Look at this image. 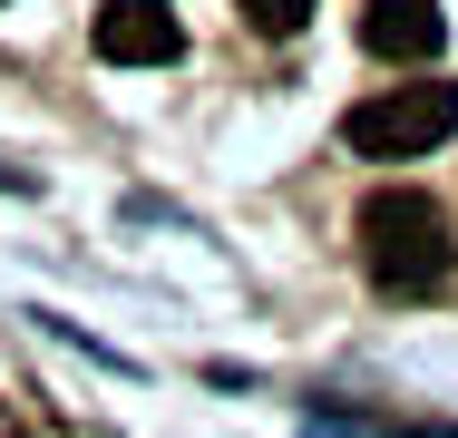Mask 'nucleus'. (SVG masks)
Returning a JSON list of instances; mask_svg holds the SVG:
<instances>
[{
    "label": "nucleus",
    "mask_w": 458,
    "mask_h": 438,
    "mask_svg": "<svg viewBox=\"0 0 458 438\" xmlns=\"http://www.w3.org/2000/svg\"><path fill=\"white\" fill-rule=\"evenodd\" d=\"M342 137H352L361 156H429V147H449V137H458V88L449 79L380 88V97H361V107L342 117Z\"/></svg>",
    "instance_id": "obj_2"
},
{
    "label": "nucleus",
    "mask_w": 458,
    "mask_h": 438,
    "mask_svg": "<svg viewBox=\"0 0 458 438\" xmlns=\"http://www.w3.org/2000/svg\"><path fill=\"white\" fill-rule=\"evenodd\" d=\"M439 39H449V20H439V0H361V49L370 59H439Z\"/></svg>",
    "instance_id": "obj_4"
},
{
    "label": "nucleus",
    "mask_w": 458,
    "mask_h": 438,
    "mask_svg": "<svg viewBox=\"0 0 458 438\" xmlns=\"http://www.w3.org/2000/svg\"><path fill=\"white\" fill-rule=\"evenodd\" d=\"M185 49V20L166 0H107L98 10V59H117V69H166Z\"/></svg>",
    "instance_id": "obj_3"
},
{
    "label": "nucleus",
    "mask_w": 458,
    "mask_h": 438,
    "mask_svg": "<svg viewBox=\"0 0 458 438\" xmlns=\"http://www.w3.org/2000/svg\"><path fill=\"white\" fill-rule=\"evenodd\" d=\"M352 234H361V263H370L380 292H429V282H449V263H458L449 215H439L420 185H370Z\"/></svg>",
    "instance_id": "obj_1"
},
{
    "label": "nucleus",
    "mask_w": 458,
    "mask_h": 438,
    "mask_svg": "<svg viewBox=\"0 0 458 438\" xmlns=\"http://www.w3.org/2000/svg\"><path fill=\"white\" fill-rule=\"evenodd\" d=\"M244 10V29H264V39H293L302 20H312V0H234Z\"/></svg>",
    "instance_id": "obj_5"
}]
</instances>
